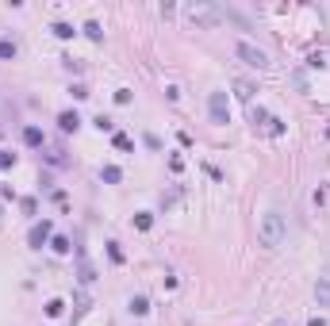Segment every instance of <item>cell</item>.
I'll list each match as a JSON object with an SVG mask.
<instances>
[{"label": "cell", "instance_id": "6da1fadb", "mask_svg": "<svg viewBox=\"0 0 330 326\" xmlns=\"http://www.w3.org/2000/svg\"><path fill=\"white\" fill-rule=\"evenodd\" d=\"M284 238H288L284 215H280V211H269L261 219V227H257V242H261L265 250H277V246H284Z\"/></svg>", "mask_w": 330, "mask_h": 326}, {"label": "cell", "instance_id": "7a4b0ae2", "mask_svg": "<svg viewBox=\"0 0 330 326\" xmlns=\"http://www.w3.org/2000/svg\"><path fill=\"white\" fill-rule=\"evenodd\" d=\"M234 50H238V58H242L246 66H254V70H265V66H269V54H265L261 47H254V43H246V39Z\"/></svg>", "mask_w": 330, "mask_h": 326}, {"label": "cell", "instance_id": "3957f363", "mask_svg": "<svg viewBox=\"0 0 330 326\" xmlns=\"http://www.w3.org/2000/svg\"><path fill=\"white\" fill-rule=\"evenodd\" d=\"M207 108H211V119H215V123H227V119H230V108H227V96L223 93H211Z\"/></svg>", "mask_w": 330, "mask_h": 326}, {"label": "cell", "instance_id": "277c9868", "mask_svg": "<svg viewBox=\"0 0 330 326\" xmlns=\"http://www.w3.org/2000/svg\"><path fill=\"white\" fill-rule=\"evenodd\" d=\"M315 300H319V307H330V280L327 277L315 284Z\"/></svg>", "mask_w": 330, "mask_h": 326}, {"label": "cell", "instance_id": "5b68a950", "mask_svg": "<svg viewBox=\"0 0 330 326\" xmlns=\"http://www.w3.org/2000/svg\"><path fill=\"white\" fill-rule=\"evenodd\" d=\"M46 234H50V223H39V227H31V246H35V250L46 242Z\"/></svg>", "mask_w": 330, "mask_h": 326}, {"label": "cell", "instance_id": "8992f818", "mask_svg": "<svg viewBox=\"0 0 330 326\" xmlns=\"http://www.w3.org/2000/svg\"><path fill=\"white\" fill-rule=\"evenodd\" d=\"M58 123H62V131H77V127H81V116H77V112H62Z\"/></svg>", "mask_w": 330, "mask_h": 326}, {"label": "cell", "instance_id": "52a82bcc", "mask_svg": "<svg viewBox=\"0 0 330 326\" xmlns=\"http://www.w3.org/2000/svg\"><path fill=\"white\" fill-rule=\"evenodd\" d=\"M23 142H27V146H43V131H39V127H27V131H23Z\"/></svg>", "mask_w": 330, "mask_h": 326}, {"label": "cell", "instance_id": "ba28073f", "mask_svg": "<svg viewBox=\"0 0 330 326\" xmlns=\"http://www.w3.org/2000/svg\"><path fill=\"white\" fill-rule=\"evenodd\" d=\"M131 311H134V315H146V311H150L146 296H134V300H131Z\"/></svg>", "mask_w": 330, "mask_h": 326}, {"label": "cell", "instance_id": "9c48e42d", "mask_svg": "<svg viewBox=\"0 0 330 326\" xmlns=\"http://www.w3.org/2000/svg\"><path fill=\"white\" fill-rule=\"evenodd\" d=\"M0 58H16V43H8V39H0Z\"/></svg>", "mask_w": 330, "mask_h": 326}, {"label": "cell", "instance_id": "30bf717a", "mask_svg": "<svg viewBox=\"0 0 330 326\" xmlns=\"http://www.w3.org/2000/svg\"><path fill=\"white\" fill-rule=\"evenodd\" d=\"M85 35H88V39H96V43L104 39V31H100V23H85Z\"/></svg>", "mask_w": 330, "mask_h": 326}, {"label": "cell", "instance_id": "8fae6325", "mask_svg": "<svg viewBox=\"0 0 330 326\" xmlns=\"http://www.w3.org/2000/svg\"><path fill=\"white\" fill-rule=\"evenodd\" d=\"M54 35H58V39H73V27L69 23H54Z\"/></svg>", "mask_w": 330, "mask_h": 326}, {"label": "cell", "instance_id": "7c38bea8", "mask_svg": "<svg viewBox=\"0 0 330 326\" xmlns=\"http://www.w3.org/2000/svg\"><path fill=\"white\" fill-rule=\"evenodd\" d=\"M62 307H66L62 300H50V303H46V315H54V319H58V315H62Z\"/></svg>", "mask_w": 330, "mask_h": 326}, {"label": "cell", "instance_id": "4fadbf2b", "mask_svg": "<svg viewBox=\"0 0 330 326\" xmlns=\"http://www.w3.org/2000/svg\"><path fill=\"white\" fill-rule=\"evenodd\" d=\"M100 177H104V181H108V185H115V181H119V169H115V165H108V169H104V173H100Z\"/></svg>", "mask_w": 330, "mask_h": 326}, {"label": "cell", "instance_id": "5bb4252c", "mask_svg": "<svg viewBox=\"0 0 330 326\" xmlns=\"http://www.w3.org/2000/svg\"><path fill=\"white\" fill-rule=\"evenodd\" d=\"M54 250H58V254H69V238H62V234H58V238H54Z\"/></svg>", "mask_w": 330, "mask_h": 326}, {"label": "cell", "instance_id": "9a60e30c", "mask_svg": "<svg viewBox=\"0 0 330 326\" xmlns=\"http://www.w3.org/2000/svg\"><path fill=\"white\" fill-rule=\"evenodd\" d=\"M111 142H115L119 150H131V139H127V135H115V139H111Z\"/></svg>", "mask_w": 330, "mask_h": 326}, {"label": "cell", "instance_id": "2e32d148", "mask_svg": "<svg viewBox=\"0 0 330 326\" xmlns=\"http://www.w3.org/2000/svg\"><path fill=\"white\" fill-rule=\"evenodd\" d=\"M238 96H242V100H250V96H254V89H250L246 81H238Z\"/></svg>", "mask_w": 330, "mask_h": 326}, {"label": "cell", "instance_id": "e0dca14e", "mask_svg": "<svg viewBox=\"0 0 330 326\" xmlns=\"http://www.w3.org/2000/svg\"><path fill=\"white\" fill-rule=\"evenodd\" d=\"M16 162V154H8V150H0V169H4V165H12Z\"/></svg>", "mask_w": 330, "mask_h": 326}]
</instances>
